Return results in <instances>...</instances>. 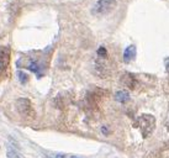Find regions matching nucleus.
<instances>
[{"mask_svg":"<svg viewBox=\"0 0 169 158\" xmlns=\"http://www.w3.org/2000/svg\"><path fill=\"white\" fill-rule=\"evenodd\" d=\"M135 127H137L141 131L142 137L147 138L153 134V131L155 128V118L151 114H142L136 120Z\"/></svg>","mask_w":169,"mask_h":158,"instance_id":"f257e3e1","label":"nucleus"},{"mask_svg":"<svg viewBox=\"0 0 169 158\" xmlns=\"http://www.w3.org/2000/svg\"><path fill=\"white\" fill-rule=\"evenodd\" d=\"M116 5H117L116 0H98L92 9V14L95 16L109 14V12H111L116 8Z\"/></svg>","mask_w":169,"mask_h":158,"instance_id":"f03ea898","label":"nucleus"},{"mask_svg":"<svg viewBox=\"0 0 169 158\" xmlns=\"http://www.w3.org/2000/svg\"><path fill=\"white\" fill-rule=\"evenodd\" d=\"M15 106L19 111V114L25 117V118H27V120H30V118H33L35 117V110L32 108V104L29 99H26V98H20L16 100L15 103Z\"/></svg>","mask_w":169,"mask_h":158,"instance_id":"7ed1b4c3","label":"nucleus"},{"mask_svg":"<svg viewBox=\"0 0 169 158\" xmlns=\"http://www.w3.org/2000/svg\"><path fill=\"white\" fill-rule=\"evenodd\" d=\"M121 83H122L126 88L133 90V89L136 88V85H137V79H136L135 75L131 74V73H125V74L121 77Z\"/></svg>","mask_w":169,"mask_h":158,"instance_id":"20e7f679","label":"nucleus"},{"mask_svg":"<svg viewBox=\"0 0 169 158\" xmlns=\"http://www.w3.org/2000/svg\"><path fill=\"white\" fill-rule=\"evenodd\" d=\"M135 57H136V47L133 45H131V46H128L124 52V61L126 63L132 62L135 59Z\"/></svg>","mask_w":169,"mask_h":158,"instance_id":"39448f33","label":"nucleus"},{"mask_svg":"<svg viewBox=\"0 0 169 158\" xmlns=\"http://www.w3.org/2000/svg\"><path fill=\"white\" fill-rule=\"evenodd\" d=\"M128 99H130L128 91H126V90H119V91H116L115 100H117L119 103H126Z\"/></svg>","mask_w":169,"mask_h":158,"instance_id":"423d86ee","label":"nucleus"},{"mask_svg":"<svg viewBox=\"0 0 169 158\" xmlns=\"http://www.w3.org/2000/svg\"><path fill=\"white\" fill-rule=\"evenodd\" d=\"M8 157H9V158H23L16 150L11 148V147L8 148Z\"/></svg>","mask_w":169,"mask_h":158,"instance_id":"0eeeda50","label":"nucleus"},{"mask_svg":"<svg viewBox=\"0 0 169 158\" xmlns=\"http://www.w3.org/2000/svg\"><path fill=\"white\" fill-rule=\"evenodd\" d=\"M17 77H19V81L22 84H26V83H27V81H29V75L26 74L25 72H22V71H19L17 72Z\"/></svg>","mask_w":169,"mask_h":158,"instance_id":"6e6552de","label":"nucleus"},{"mask_svg":"<svg viewBox=\"0 0 169 158\" xmlns=\"http://www.w3.org/2000/svg\"><path fill=\"white\" fill-rule=\"evenodd\" d=\"M27 68H29L31 72H35V73H37L38 71H40V68H38V65H37V63H36L35 61H31V62L29 63Z\"/></svg>","mask_w":169,"mask_h":158,"instance_id":"1a4fd4ad","label":"nucleus"},{"mask_svg":"<svg viewBox=\"0 0 169 158\" xmlns=\"http://www.w3.org/2000/svg\"><path fill=\"white\" fill-rule=\"evenodd\" d=\"M98 55L101 56V57H106V56H108V52H106L105 47H100V48L98 49Z\"/></svg>","mask_w":169,"mask_h":158,"instance_id":"9d476101","label":"nucleus"},{"mask_svg":"<svg viewBox=\"0 0 169 158\" xmlns=\"http://www.w3.org/2000/svg\"><path fill=\"white\" fill-rule=\"evenodd\" d=\"M164 64H165V69H167V72H169V57H167V58L164 59Z\"/></svg>","mask_w":169,"mask_h":158,"instance_id":"9b49d317","label":"nucleus"},{"mask_svg":"<svg viewBox=\"0 0 169 158\" xmlns=\"http://www.w3.org/2000/svg\"><path fill=\"white\" fill-rule=\"evenodd\" d=\"M47 158H63V154H56L55 157H47Z\"/></svg>","mask_w":169,"mask_h":158,"instance_id":"f8f14e48","label":"nucleus"},{"mask_svg":"<svg viewBox=\"0 0 169 158\" xmlns=\"http://www.w3.org/2000/svg\"><path fill=\"white\" fill-rule=\"evenodd\" d=\"M165 127H167V130L169 131V118H168V121H167V124H165Z\"/></svg>","mask_w":169,"mask_h":158,"instance_id":"ddd939ff","label":"nucleus"},{"mask_svg":"<svg viewBox=\"0 0 169 158\" xmlns=\"http://www.w3.org/2000/svg\"><path fill=\"white\" fill-rule=\"evenodd\" d=\"M72 158H77V157H72Z\"/></svg>","mask_w":169,"mask_h":158,"instance_id":"4468645a","label":"nucleus"}]
</instances>
